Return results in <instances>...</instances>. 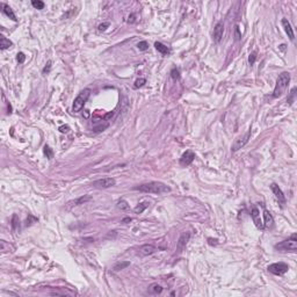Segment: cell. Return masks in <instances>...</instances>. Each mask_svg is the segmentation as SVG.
Returning a JSON list of instances; mask_svg holds the SVG:
<instances>
[{
  "label": "cell",
  "instance_id": "obj_15",
  "mask_svg": "<svg viewBox=\"0 0 297 297\" xmlns=\"http://www.w3.org/2000/svg\"><path fill=\"white\" fill-rule=\"evenodd\" d=\"M282 26L284 28V31H286V34L288 35V37H289L291 41H294V40H295V34H294L293 27H291L290 22L288 21V19H282Z\"/></svg>",
  "mask_w": 297,
  "mask_h": 297
},
{
  "label": "cell",
  "instance_id": "obj_38",
  "mask_svg": "<svg viewBox=\"0 0 297 297\" xmlns=\"http://www.w3.org/2000/svg\"><path fill=\"white\" fill-rule=\"evenodd\" d=\"M136 16H135V14H131V15H129V18H128V22L130 23H133L135 21H136V19H135Z\"/></svg>",
  "mask_w": 297,
  "mask_h": 297
},
{
  "label": "cell",
  "instance_id": "obj_2",
  "mask_svg": "<svg viewBox=\"0 0 297 297\" xmlns=\"http://www.w3.org/2000/svg\"><path fill=\"white\" fill-rule=\"evenodd\" d=\"M290 81V74L288 72H282L280 76L278 77L276 80V85H275L274 92H273V98H278L283 94V92L286 91V88L288 87V84Z\"/></svg>",
  "mask_w": 297,
  "mask_h": 297
},
{
  "label": "cell",
  "instance_id": "obj_12",
  "mask_svg": "<svg viewBox=\"0 0 297 297\" xmlns=\"http://www.w3.org/2000/svg\"><path fill=\"white\" fill-rule=\"evenodd\" d=\"M223 34H224V24L222 22L216 23V26L213 28V41L216 43L221 42Z\"/></svg>",
  "mask_w": 297,
  "mask_h": 297
},
{
  "label": "cell",
  "instance_id": "obj_31",
  "mask_svg": "<svg viewBox=\"0 0 297 297\" xmlns=\"http://www.w3.org/2000/svg\"><path fill=\"white\" fill-rule=\"evenodd\" d=\"M146 83V80L144 78H141V79H137L135 81V88H139L142 86H144V84Z\"/></svg>",
  "mask_w": 297,
  "mask_h": 297
},
{
  "label": "cell",
  "instance_id": "obj_11",
  "mask_svg": "<svg viewBox=\"0 0 297 297\" xmlns=\"http://www.w3.org/2000/svg\"><path fill=\"white\" fill-rule=\"evenodd\" d=\"M189 238H191V233L189 232H183L180 236L179 240H178V244H176V252L178 253H180V252H182L185 250L187 243L189 241Z\"/></svg>",
  "mask_w": 297,
  "mask_h": 297
},
{
  "label": "cell",
  "instance_id": "obj_8",
  "mask_svg": "<svg viewBox=\"0 0 297 297\" xmlns=\"http://www.w3.org/2000/svg\"><path fill=\"white\" fill-rule=\"evenodd\" d=\"M115 179L113 178H103V179H99L94 181L92 186H94L95 188H111V187L115 186Z\"/></svg>",
  "mask_w": 297,
  "mask_h": 297
},
{
  "label": "cell",
  "instance_id": "obj_18",
  "mask_svg": "<svg viewBox=\"0 0 297 297\" xmlns=\"http://www.w3.org/2000/svg\"><path fill=\"white\" fill-rule=\"evenodd\" d=\"M154 48H156L158 51H159L161 55H165V56H167V55H170V49H168L167 46H165V44H163L161 42H156L154 43Z\"/></svg>",
  "mask_w": 297,
  "mask_h": 297
},
{
  "label": "cell",
  "instance_id": "obj_29",
  "mask_svg": "<svg viewBox=\"0 0 297 297\" xmlns=\"http://www.w3.org/2000/svg\"><path fill=\"white\" fill-rule=\"evenodd\" d=\"M36 222H37V218L34 217L33 215H28V217H27V221H26V225L28 226V225L34 224V223H36Z\"/></svg>",
  "mask_w": 297,
  "mask_h": 297
},
{
  "label": "cell",
  "instance_id": "obj_26",
  "mask_svg": "<svg viewBox=\"0 0 297 297\" xmlns=\"http://www.w3.org/2000/svg\"><path fill=\"white\" fill-rule=\"evenodd\" d=\"M31 5H33V7H35L36 9H43V8H44V3L41 1V0H33V1H31Z\"/></svg>",
  "mask_w": 297,
  "mask_h": 297
},
{
  "label": "cell",
  "instance_id": "obj_17",
  "mask_svg": "<svg viewBox=\"0 0 297 297\" xmlns=\"http://www.w3.org/2000/svg\"><path fill=\"white\" fill-rule=\"evenodd\" d=\"M1 8H3V12H4L5 14L9 18V19H12L13 21H16V16H15V14H14V12H13V9H12L8 5H6V4H1Z\"/></svg>",
  "mask_w": 297,
  "mask_h": 297
},
{
  "label": "cell",
  "instance_id": "obj_19",
  "mask_svg": "<svg viewBox=\"0 0 297 297\" xmlns=\"http://www.w3.org/2000/svg\"><path fill=\"white\" fill-rule=\"evenodd\" d=\"M163 291V287L158 284V283H153L151 286L148 287V293L153 294V295H158V294H161Z\"/></svg>",
  "mask_w": 297,
  "mask_h": 297
},
{
  "label": "cell",
  "instance_id": "obj_39",
  "mask_svg": "<svg viewBox=\"0 0 297 297\" xmlns=\"http://www.w3.org/2000/svg\"><path fill=\"white\" fill-rule=\"evenodd\" d=\"M208 240H209V244H210V245H217V241H218L217 239H213V238H209Z\"/></svg>",
  "mask_w": 297,
  "mask_h": 297
},
{
  "label": "cell",
  "instance_id": "obj_30",
  "mask_svg": "<svg viewBox=\"0 0 297 297\" xmlns=\"http://www.w3.org/2000/svg\"><path fill=\"white\" fill-rule=\"evenodd\" d=\"M16 61H18V63H19V64H22V63H24V61H26V56H24V53H23V52L18 53V55H16Z\"/></svg>",
  "mask_w": 297,
  "mask_h": 297
},
{
  "label": "cell",
  "instance_id": "obj_25",
  "mask_svg": "<svg viewBox=\"0 0 297 297\" xmlns=\"http://www.w3.org/2000/svg\"><path fill=\"white\" fill-rule=\"evenodd\" d=\"M43 152H44V154L46 156V158H48V159H52L53 151L49 148V146H48V145H46V146L43 148Z\"/></svg>",
  "mask_w": 297,
  "mask_h": 297
},
{
  "label": "cell",
  "instance_id": "obj_40",
  "mask_svg": "<svg viewBox=\"0 0 297 297\" xmlns=\"http://www.w3.org/2000/svg\"><path fill=\"white\" fill-rule=\"evenodd\" d=\"M128 222H131V218L130 217H126L122 219V223H128Z\"/></svg>",
  "mask_w": 297,
  "mask_h": 297
},
{
  "label": "cell",
  "instance_id": "obj_16",
  "mask_svg": "<svg viewBox=\"0 0 297 297\" xmlns=\"http://www.w3.org/2000/svg\"><path fill=\"white\" fill-rule=\"evenodd\" d=\"M91 196L89 195H85V196H81V197L79 198H76V200H72V201H70L68 204H69V207H74V206H79V204H84V203H86L87 201H89L91 200Z\"/></svg>",
  "mask_w": 297,
  "mask_h": 297
},
{
  "label": "cell",
  "instance_id": "obj_1",
  "mask_svg": "<svg viewBox=\"0 0 297 297\" xmlns=\"http://www.w3.org/2000/svg\"><path fill=\"white\" fill-rule=\"evenodd\" d=\"M135 191H139L142 193H148V194H166L171 192V188L165 185L163 182H158V181H151L148 183H143L139 186L133 187Z\"/></svg>",
  "mask_w": 297,
  "mask_h": 297
},
{
  "label": "cell",
  "instance_id": "obj_20",
  "mask_svg": "<svg viewBox=\"0 0 297 297\" xmlns=\"http://www.w3.org/2000/svg\"><path fill=\"white\" fill-rule=\"evenodd\" d=\"M12 46H13V43H12L8 38H6L5 36H1V38H0V49L6 50Z\"/></svg>",
  "mask_w": 297,
  "mask_h": 297
},
{
  "label": "cell",
  "instance_id": "obj_9",
  "mask_svg": "<svg viewBox=\"0 0 297 297\" xmlns=\"http://www.w3.org/2000/svg\"><path fill=\"white\" fill-rule=\"evenodd\" d=\"M251 217L252 219H253V223L255 224V226L258 229H260V230H262L263 223L262 221H261V218H260V211L255 206H253L251 208Z\"/></svg>",
  "mask_w": 297,
  "mask_h": 297
},
{
  "label": "cell",
  "instance_id": "obj_35",
  "mask_svg": "<svg viewBox=\"0 0 297 297\" xmlns=\"http://www.w3.org/2000/svg\"><path fill=\"white\" fill-rule=\"evenodd\" d=\"M108 27H109V23H108V22L101 23V24H100V26L98 27V29H99L100 31H105V30L107 29V28H108Z\"/></svg>",
  "mask_w": 297,
  "mask_h": 297
},
{
  "label": "cell",
  "instance_id": "obj_34",
  "mask_svg": "<svg viewBox=\"0 0 297 297\" xmlns=\"http://www.w3.org/2000/svg\"><path fill=\"white\" fill-rule=\"evenodd\" d=\"M235 37H236V41H239L240 38H241L239 26H236V28H235Z\"/></svg>",
  "mask_w": 297,
  "mask_h": 297
},
{
  "label": "cell",
  "instance_id": "obj_24",
  "mask_svg": "<svg viewBox=\"0 0 297 297\" xmlns=\"http://www.w3.org/2000/svg\"><path fill=\"white\" fill-rule=\"evenodd\" d=\"M116 207H117L120 210H128V209H129V204H128V202L124 201V200L118 201L117 204H116Z\"/></svg>",
  "mask_w": 297,
  "mask_h": 297
},
{
  "label": "cell",
  "instance_id": "obj_32",
  "mask_svg": "<svg viewBox=\"0 0 297 297\" xmlns=\"http://www.w3.org/2000/svg\"><path fill=\"white\" fill-rule=\"evenodd\" d=\"M171 77L173 78L174 80H176V79H179L180 78V72H179V70L178 69H173L171 71Z\"/></svg>",
  "mask_w": 297,
  "mask_h": 297
},
{
  "label": "cell",
  "instance_id": "obj_3",
  "mask_svg": "<svg viewBox=\"0 0 297 297\" xmlns=\"http://www.w3.org/2000/svg\"><path fill=\"white\" fill-rule=\"evenodd\" d=\"M275 248L280 252H296L297 251V235L294 233L288 239L275 245Z\"/></svg>",
  "mask_w": 297,
  "mask_h": 297
},
{
  "label": "cell",
  "instance_id": "obj_28",
  "mask_svg": "<svg viewBox=\"0 0 297 297\" xmlns=\"http://www.w3.org/2000/svg\"><path fill=\"white\" fill-rule=\"evenodd\" d=\"M295 95H296V87H294L293 89H291V92H290L289 98H288V103H289V105H291V103L295 101Z\"/></svg>",
  "mask_w": 297,
  "mask_h": 297
},
{
  "label": "cell",
  "instance_id": "obj_33",
  "mask_svg": "<svg viewBox=\"0 0 297 297\" xmlns=\"http://www.w3.org/2000/svg\"><path fill=\"white\" fill-rule=\"evenodd\" d=\"M255 59H256V53H255V52L250 53V56H248V63H250V65L254 64Z\"/></svg>",
  "mask_w": 297,
  "mask_h": 297
},
{
  "label": "cell",
  "instance_id": "obj_21",
  "mask_svg": "<svg viewBox=\"0 0 297 297\" xmlns=\"http://www.w3.org/2000/svg\"><path fill=\"white\" fill-rule=\"evenodd\" d=\"M129 266H130L129 261H120V262L115 263L113 269H114L115 272H120V271H122V269H126L127 267H129Z\"/></svg>",
  "mask_w": 297,
  "mask_h": 297
},
{
  "label": "cell",
  "instance_id": "obj_22",
  "mask_svg": "<svg viewBox=\"0 0 297 297\" xmlns=\"http://www.w3.org/2000/svg\"><path fill=\"white\" fill-rule=\"evenodd\" d=\"M12 229L15 231V232H18V231H20V221H19V217L16 216V215H13V217H12Z\"/></svg>",
  "mask_w": 297,
  "mask_h": 297
},
{
  "label": "cell",
  "instance_id": "obj_4",
  "mask_svg": "<svg viewBox=\"0 0 297 297\" xmlns=\"http://www.w3.org/2000/svg\"><path fill=\"white\" fill-rule=\"evenodd\" d=\"M89 96H91V89L86 88V89L80 92L79 94H78V96H77L76 99H74V101H73L72 111H74V113H79V111L84 108L85 103L87 102Z\"/></svg>",
  "mask_w": 297,
  "mask_h": 297
},
{
  "label": "cell",
  "instance_id": "obj_7",
  "mask_svg": "<svg viewBox=\"0 0 297 297\" xmlns=\"http://www.w3.org/2000/svg\"><path fill=\"white\" fill-rule=\"evenodd\" d=\"M250 137H251V130H248L247 132L245 133L244 137H238L235 141V143H233L232 145V151H238L239 148H244L245 145L248 143V139H250Z\"/></svg>",
  "mask_w": 297,
  "mask_h": 297
},
{
  "label": "cell",
  "instance_id": "obj_27",
  "mask_svg": "<svg viewBox=\"0 0 297 297\" xmlns=\"http://www.w3.org/2000/svg\"><path fill=\"white\" fill-rule=\"evenodd\" d=\"M137 48L141 50V51H145V50L148 49V43L146 42V41H141V42L137 44Z\"/></svg>",
  "mask_w": 297,
  "mask_h": 297
},
{
  "label": "cell",
  "instance_id": "obj_5",
  "mask_svg": "<svg viewBox=\"0 0 297 297\" xmlns=\"http://www.w3.org/2000/svg\"><path fill=\"white\" fill-rule=\"evenodd\" d=\"M267 269H268L269 273H272V274H274V275H283L284 273L288 272L289 266L284 262H275V263L269 265Z\"/></svg>",
  "mask_w": 297,
  "mask_h": 297
},
{
  "label": "cell",
  "instance_id": "obj_13",
  "mask_svg": "<svg viewBox=\"0 0 297 297\" xmlns=\"http://www.w3.org/2000/svg\"><path fill=\"white\" fill-rule=\"evenodd\" d=\"M158 251H159V248H157L156 246L152 244H145L139 247V253L143 255H151Z\"/></svg>",
  "mask_w": 297,
  "mask_h": 297
},
{
  "label": "cell",
  "instance_id": "obj_37",
  "mask_svg": "<svg viewBox=\"0 0 297 297\" xmlns=\"http://www.w3.org/2000/svg\"><path fill=\"white\" fill-rule=\"evenodd\" d=\"M50 69H51V61H49L46 63V65L44 66V69H43V73H48L50 71Z\"/></svg>",
  "mask_w": 297,
  "mask_h": 297
},
{
  "label": "cell",
  "instance_id": "obj_6",
  "mask_svg": "<svg viewBox=\"0 0 297 297\" xmlns=\"http://www.w3.org/2000/svg\"><path fill=\"white\" fill-rule=\"evenodd\" d=\"M271 189H272V192H273V194L275 195V197L278 198V203H280L281 208H284V204H286L287 201H286V196H284V194H283L282 189L278 186V185H276V183H272Z\"/></svg>",
  "mask_w": 297,
  "mask_h": 297
},
{
  "label": "cell",
  "instance_id": "obj_23",
  "mask_svg": "<svg viewBox=\"0 0 297 297\" xmlns=\"http://www.w3.org/2000/svg\"><path fill=\"white\" fill-rule=\"evenodd\" d=\"M148 204H150L148 202H142V203H139L138 206L135 207V209H133V211H135V213H143V211H144L145 209H146V208H148Z\"/></svg>",
  "mask_w": 297,
  "mask_h": 297
},
{
  "label": "cell",
  "instance_id": "obj_14",
  "mask_svg": "<svg viewBox=\"0 0 297 297\" xmlns=\"http://www.w3.org/2000/svg\"><path fill=\"white\" fill-rule=\"evenodd\" d=\"M263 219H265V222H263V228L273 229V226H274V218L272 216V213L266 209L263 210Z\"/></svg>",
  "mask_w": 297,
  "mask_h": 297
},
{
  "label": "cell",
  "instance_id": "obj_36",
  "mask_svg": "<svg viewBox=\"0 0 297 297\" xmlns=\"http://www.w3.org/2000/svg\"><path fill=\"white\" fill-rule=\"evenodd\" d=\"M69 130H70V127H69V126H62V127H59V131H61L62 133L69 132Z\"/></svg>",
  "mask_w": 297,
  "mask_h": 297
},
{
  "label": "cell",
  "instance_id": "obj_10",
  "mask_svg": "<svg viewBox=\"0 0 297 297\" xmlns=\"http://www.w3.org/2000/svg\"><path fill=\"white\" fill-rule=\"evenodd\" d=\"M194 159H195V153L193 152V151H191V150H188V151H186V152L181 156V158H180V165L183 166V167L189 166V165L194 161Z\"/></svg>",
  "mask_w": 297,
  "mask_h": 297
}]
</instances>
